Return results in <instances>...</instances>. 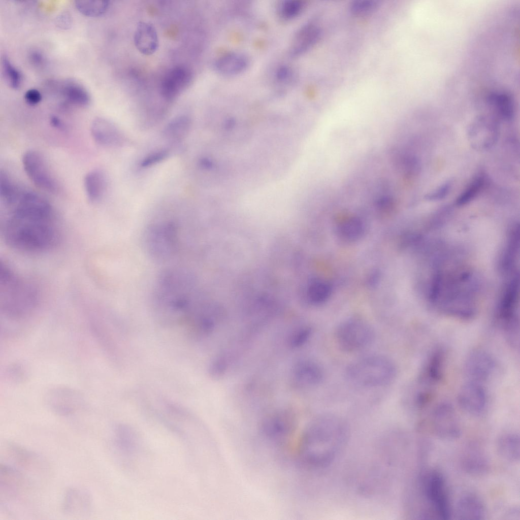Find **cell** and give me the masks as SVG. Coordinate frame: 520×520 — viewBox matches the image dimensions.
Instances as JSON below:
<instances>
[{"mask_svg": "<svg viewBox=\"0 0 520 520\" xmlns=\"http://www.w3.org/2000/svg\"><path fill=\"white\" fill-rule=\"evenodd\" d=\"M349 430L339 416L325 414L313 421L304 432L300 446L303 461L316 468L331 464L343 451Z\"/></svg>", "mask_w": 520, "mask_h": 520, "instance_id": "6da1fadb", "label": "cell"}, {"mask_svg": "<svg viewBox=\"0 0 520 520\" xmlns=\"http://www.w3.org/2000/svg\"><path fill=\"white\" fill-rule=\"evenodd\" d=\"M52 211L14 209L4 226L5 240L9 246L25 252H40L51 248L57 240Z\"/></svg>", "mask_w": 520, "mask_h": 520, "instance_id": "7a4b0ae2", "label": "cell"}, {"mask_svg": "<svg viewBox=\"0 0 520 520\" xmlns=\"http://www.w3.org/2000/svg\"><path fill=\"white\" fill-rule=\"evenodd\" d=\"M396 372L392 360L384 355L372 354L350 364L345 370V376L354 385L371 388L389 384L395 379Z\"/></svg>", "mask_w": 520, "mask_h": 520, "instance_id": "3957f363", "label": "cell"}, {"mask_svg": "<svg viewBox=\"0 0 520 520\" xmlns=\"http://www.w3.org/2000/svg\"><path fill=\"white\" fill-rule=\"evenodd\" d=\"M1 308L12 317H21L34 307L36 292L27 282L20 278L2 262L0 267Z\"/></svg>", "mask_w": 520, "mask_h": 520, "instance_id": "277c9868", "label": "cell"}, {"mask_svg": "<svg viewBox=\"0 0 520 520\" xmlns=\"http://www.w3.org/2000/svg\"><path fill=\"white\" fill-rule=\"evenodd\" d=\"M30 488L24 473L7 464H1V506L4 510L14 512L19 506H26L30 500Z\"/></svg>", "mask_w": 520, "mask_h": 520, "instance_id": "5b68a950", "label": "cell"}, {"mask_svg": "<svg viewBox=\"0 0 520 520\" xmlns=\"http://www.w3.org/2000/svg\"><path fill=\"white\" fill-rule=\"evenodd\" d=\"M375 332L366 321L351 318L340 323L335 331V339L338 347L346 352H356L367 348L375 339Z\"/></svg>", "mask_w": 520, "mask_h": 520, "instance_id": "8992f818", "label": "cell"}, {"mask_svg": "<svg viewBox=\"0 0 520 520\" xmlns=\"http://www.w3.org/2000/svg\"><path fill=\"white\" fill-rule=\"evenodd\" d=\"M424 492L428 501L440 518L448 519L451 508L444 476L440 471L432 470L425 476Z\"/></svg>", "mask_w": 520, "mask_h": 520, "instance_id": "52a82bcc", "label": "cell"}, {"mask_svg": "<svg viewBox=\"0 0 520 520\" xmlns=\"http://www.w3.org/2000/svg\"><path fill=\"white\" fill-rule=\"evenodd\" d=\"M431 426L436 435L443 440H454L461 434V426L457 414L452 406L447 403L440 404L434 409Z\"/></svg>", "mask_w": 520, "mask_h": 520, "instance_id": "ba28073f", "label": "cell"}, {"mask_svg": "<svg viewBox=\"0 0 520 520\" xmlns=\"http://www.w3.org/2000/svg\"><path fill=\"white\" fill-rule=\"evenodd\" d=\"M4 456L8 459L6 464L24 473L42 474L46 470L43 459L37 453L12 442L5 445Z\"/></svg>", "mask_w": 520, "mask_h": 520, "instance_id": "9c48e42d", "label": "cell"}, {"mask_svg": "<svg viewBox=\"0 0 520 520\" xmlns=\"http://www.w3.org/2000/svg\"><path fill=\"white\" fill-rule=\"evenodd\" d=\"M24 171L30 180L37 187L53 192L56 189V183L43 156L39 152L29 150L22 157Z\"/></svg>", "mask_w": 520, "mask_h": 520, "instance_id": "30bf717a", "label": "cell"}, {"mask_svg": "<svg viewBox=\"0 0 520 520\" xmlns=\"http://www.w3.org/2000/svg\"><path fill=\"white\" fill-rule=\"evenodd\" d=\"M498 135L497 122L492 118L485 116L476 118L468 131V137L472 147L479 151L492 147L498 140Z\"/></svg>", "mask_w": 520, "mask_h": 520, "instance_id": "8fae6325", "label": "cell"}, {"mask_svg": "<svg viewBox=\"0 0 520 520\" xmlns=\"http://www.w3.org/2000/svg\"><path fill=\"white\" fill-rule=\"evenodd\" d=\"M495 368L496 363L493 356L480 349L471 351L464 364V371L469 381L481 384L492 376Z\"/></svg>", "mask_w": 520, "mask_h": 520, "instance_id": "7c38bea8", "label": "cell"}, {"mask_svg": "<svg viewBox=\"0 0 520 520\" xmlns=\"http://www.w3.org/2000/svg\"><path fill=\"white\" fill-rule=\"evenodd\" d=\"M458 401L460 407L469 414L478 415L485 409L486 392L480 383L468 381L461 387Z\"/></svg>", "mask_w": 520, "mask_h": 520, "instance_id": "4fadbf2b", "label": "cell"}, {"mask_svg": "<svg viewBox=\"0 0 520 520\" xmlns=\"http://www.w3.org/2000/svg\"><path fill=\"white\" fill-rule=\"evenodd\" d=\"M192 79L191 71L183 66L176 67L165 76L160 85L162 97L171 101L177 97L190 84Z\"/></svg>", "mask_w": 520, "mask_h": 520, "instance_id": "5bb4252c", "label": "cell"}, {"mask_svg": "<svg viewBox=\"0 0 520 520\" xmlns=\"http://www.w3.org/2000/svg\"><path fill=\"white\" fill-rule=\"evenodd\" d=\"M91 134L99 144L109 147H120L125 143V138L120 130L112 122L102 117L93 120Z\"/></svg>", "mask_w": 520, "mask_h": 520, "instance_id": "9a60e30c", "label": "cell"}, {"mask_svg": "<svg viewBox=\"0 0 520 520\" xmlns=\"http://www.w3.org/2000/svg\"><path fill=\"white\" fill-rule=\"evenodd\" d=\"M92 507V498L89 493L80 488L68 489L64 495L63 511L69 515L84 516L88 514Z\"/></svg>", "mask_w": 520, "mask_h": 520, "instance_id": "2e32d148", "label": "cell"}, {"mask_svg": "<svg viewBox=\"0 0 520 520\" xmlns=\"http://www.w3.org/2000/svg\"><path fill=\"white\" fill-rule=\"evenodd\" d=\"M134 42L136 48L142 54L149 56L154 53L159 46L155 27L149 22H139L134 32Z\"/></svg>", "mask_w": 520, "mask_h": 520, "instance_id": "e0dca14e", "label": "cell"}, {"mask_svg": "<svg viewBox=\"0 0 520 520\" xmlns=\"http://www.w3.org/2000/svg\"><path fill=\"white\" fill-rule=\"evenodd\" d=\"M456 515L459 519H482L485 509L482 500L476 494L466 493L458 500L456 507Z\"/></svg>", "mask_w": 520, "mask_h": 520, "instance_id": "ac0fdd59", "label": "cell"}, {"mask_svg": "<svg viewBox=\"0 0 520 520\" xmlns=\"http://www.w3.org/2000/svg\"><path fill=\"white\" fill-rule=\"evenodd\" d=\"M445 359V354L441 350H436L428 359L420 379V383L424 385L427 392H429L427 387L437 384L442 379Z\"/></svg>", "mask_w": 520, "mask_h": 520, "instance_id": "d6986e66", "label": "cell"}, {"mask_svg": "<svg viewBox=\"0 0 520 520\" xmlns=\"http://www.w3.org/2000/svg\"><path fill=\"white\" fill-rule=\"evenodd\" d=\"M461 464L463 469L472 475H481L489 470V463L484 453L475 446L467 448L464 452Z\"/></svg>", "mask_w": 520, "mask_h": 520, "instance_id": "ffe728a7", "label": "cell"}, {"mask_svg": "<svg viewBox=\"0 0 520 520\" xmlns=\"http://www.w3.org/2000/svg\"><path fill=\"white\" fill-rule=\"evenodd\" d=\"M248 64L247 56L241 53L231 52L219 57L214 64L215 69L220 74L232 75L239 73Z\"/></svg>", "mask_w": 520, "mask_h": 520, "instance_id": "44dd1931", "label": "cell"}, {"mask_svg": "<svg viewBox=\"0 0 520 520\" xmlns=\"http://www.w3.org/2000/svg\"><path fill=\"white\" fill-rule=\"evenodd\" d=\"M496 448L500 457L510 462H517L520 457V439L513 432L501 435L497 441Z\"/></svg>", "mask_w": 520, "mask_h": 520, "instance_id": "7402d4cb", "label": "cell"}, {"mask_svg": "<svg viewBox=\"0 0 520 520\" xmlns=\"http://www.w3.org/2000/svg\"><path fill=\"white\" fill-rule=\"evenodd\" d=\"M319 28L313 24H307L301 28L295 36L290 53L292 55L300 54L315 43L320 36Z\"/></svg>", "mask_w": 520, "mask_h": 520, "instance_id": "603a6c76", "label": "cell"}, {"mask_svg": "<svg viewBox=\"0 0 520 520\" xmlns=\"http://www.w3.org/2000/svg\"><path fill=\"white\" fill-rule=\"evenodd\" d=\"M296 376L303 384L315 386L322 382L324 373L322 367L311 361L301 363L297 368Z\"/></svg>", "mask_w": 520, "mask_h": 520, "instance_id": "cb8c5ba5", "label": "cell"}, {"mask_svg": "<svg viewBox=\"0 0 520 520\" xmlns=\"http://www.w3.org/2000/svg\"><path fill=\"white\" fill-rule=\"evenodd\" d=\"M84 185L88 200L96 202L102 198L105 192V177L100 171L92 170L85 175Z\"/></svg>", "mask_w": 520, "mask_h": 520, "instance_id": "d4e9b609", "label": "cell"}, {"mask_svg": "<svg viewBox=\"0 0 520 520\" xmlns=\"http://www.w3.org/2000/svg\"><path fill=\"white\" fill-rule=\"evenodd\" d=\"M191 124V119L188 116H177L172 119L165 127L164 135L170 140L180 141L188 134Z\"/></svg>", "mask_w": 520, "mask_h": 520, "instance_id": "484cf974", "label": "cell"}, {"mask_svg": "<svg viewBox=\"0 0 520 520\" xmlns=\"http://www.w3.org/2000/svg\"><path fill=\"white\" fill-rule=\"evenodd\" d=\"M62 92L66 99L72 104L85 106L90 102V96L87 91L76 82L66 83L62 88Z\"/></svg>", "mask_w": 520, "mask_h": 520, "instance_id": "4316f807", "label": "cell"}, {"mask_svg": "<svg viewBox=\"0 0 520 520\" xmlns=\"http://www.w3.org/2000/svg\"><path fill=\"white\" fill-rule=\"evenodd\" d=\"M108 1H77L75 6L83 15L88 17H98L106 12L109 7Z\"/></svg>", "mask_w": 520, "mask_h": 520, "instance_id": "83f0119b", "label": "cell"}, {"mask_svg": "<svg viewBox=\"0 0 520 520\" xmlns=\"http://www.w3.org/2000/svg\"><path fill=\"white\" fill-rule=\"evenodd\" d=\"M339 231L340 235L348 240H355L363 234L364 226L362 221L355 217H348L344 219L339 225Z\"/></svg>", "mask_w": 520, "mask_h": 520, "instance_id": "f1b7e54d", "label": "cell"}, {"mask_svg": "<svg viewBox=\"0 0 520 520\" xmlns=\"http://www.w3.org/2000/svg\"><path fill=\"white\" fill-rule=\"evenodd\" d=\"M20 193L6 173H1L0 177L1 197L8 205L14 204Z\"/></svg>", "mask_w": 520, "mask_h": 520, "instance_id": "f546056e", "label": "cell"}, {"mask_svg": "<svg viewBox=\"0 0 520 520\" xmlns=\"http://www.w3.org/2000/svg\"><path fill=\"white\" fill-rule=\"evenodd\" d=\"M484 178L482 175L476 177L464 191L458 197L456 204L465 205L473 200L481 191L484 184Z\"/></svg>", "mask_w": 520, "mask_h": 520, "instance_id": "4dcf8cb0", "label": "cell"}, {"mask_svg": "<svg viewBox=\"0 0 520 520\" xmlns=\"http://www.w3.org/2000/svg\"><path fill=\"white\" fill-rule=\"evenodd\" d=\"M331 293V286L327 282L322 281L313 282L309 288L310 298L315 304H321L326 302L330 297Z\"/></svg>", "mask_w": 520, "mask_h": 520, "instance_id": "1f68e13d", "label": "cell"}, {"mask_svg": "<svg viewBox=\"0 0 520 520\" xmlns=\"http://www.w3.org/2000/svg\"><path fill=\"white\" fill-rule=\"evenodd\" d=\"M2 65L4 74L9 84L12 88L18 89L20 87L22 81L21 73L6 56H4L3 58Z\"/></svg>", "mask_w": 520, "mask_h": 520, "instance_id": "d6a6232c", "label": "cell"}, {"mask_svg": "<svg viewBox=\"0 0 520 520\" xmlns=\"http://www.w3.org/2000/svg\"><path fill=\"white\" fill-rule=\"evenodd\" d=\"M378 5V2L375 0H356L351 3L349 9L354 15H363L374 12Z\"/></svg>", "mask_w": 520, "mask_h": 520, "instance_id": "836d02e7", "label": "cell"}, {"mask_svg": "<svg viewBox=\"0 0 520 520\" xmlns=\"http://www.w3.org/2000/svg\"><path fill=\"white\" fill-rule=\"evenodd\" d=\"M303 8L302 2L299 0H285L280 5V15L286 18H290L297 16Z\"/></svg>", "mask_w": 520, "mask_h": 520, "instance_id": "e575fe53", "label": "cell"}, {"mask_svg": "<svg viewBox=\"0 0 520 520\" xmlns=\"http://www.w3.org/2000/svg\"><path fill=\"white\" fill-rule=\"evenodd\" d=\"M167 149H158L149 153L142 160L140 166L142 168H148L157 164L166 159L169 155Z\"/></svg>", "mask_w": 520, "mask_h": 520, "instance_id": "d590c367", "label": "cell"}, {"mask_svg": "<svg viewBox=\"0 0 520 520\" xmlns=\"http://www.w3.org/2000/svg\"><path fill=\"white\" fill-rule=\"evenodd\" d=\"M451 186L450 181H447L425 196L427 200L437 201L444 198L449 192Z\"/></svg>", "mask_w": 520, "mask_h": 520, "instance_id": "8d00e7d4", "label": "cell"}, {"mask_svg": "<svg viewBox=\"0 0 520 520\" xmlns=\"http://www.w3.org/2000/svg\"><path fill=\"white\" fill-rule=\"evenodd\" d=\"M24 98L28 104L32 106L39 104L42 98L40 92L34 88L27 90L24 94Z\"/></svg>", "mask_w": 520, "mask_h": 520, "instance_id": "74e56055", "label": "cell"}, {"mask_svg": "<svg viewBox=\"0 0 520 520\" xmlns=\"http://www.w3.org/2000/svg\"><path fill=\"white\" fill-rule=\"evenodd\" d=\"M55 24L57 26L61 29H68L72 25V19L70 15L67 13H63L56 17Z\"/></svg>", "mask_w": 520, "mask_h": 520, "instance_id": "f35d334b", "label": "cell"}, {"mask_svg": "<svg viewBox=\"0 0 520 520\" xmlns=\"http://www.w3.org/2000/svg\"><path fill=\"white\" fill-rule=\"evenodd\" d=\"M395 202L393 199L384 198L381 199L378 203L379 209L383 212H387L394 209Z\"/></svg>", "mask_w": 520, "mask_h": 520, "instance_id": "ab89813d", "label": "cell"}, {"mask_svg": "<svg viewBox=\"0 0 520 520\" xmlns=\"http://www.w3.org/2000/svg\"><path fill=\"white\" fill-rule=\"evenodd\" d=\"M31 61L36 64H42L44 60V56L39 52L33 51L30 55Z\"/></svg>", "mask_w": 520, "mask_h": 520, "instance_id": "60d3db41", "label": "cell"}, {"mask_svg": "<svg viewBox=\"0 0 520 520\" xmlns=\"http://www.w3.org/2000/svg\"><path fill=\"white\" fill-rule=\"evenodd\" d=\"M51 124L55 128L63 129L64 125L62 121L57 116L53 115L50 119Z\"/></svg>", "mask_w": 520, "mask_h": 520, "instance_id": "b9f144b4", "label": "cell"}, {"mask_svg": "<svg viewBox=\"0 0 520 520\" xmlns=\"http://www.w3.org/2000/svg\"><path fill=\"white\" fill-rule=\"evenodd\" d=\"M289 73V70L287 67H282L277 71L276 76L280 80H284L287 78Z\"/></svg>", "mask_w": 520, "mask_h": 520, "instance_id": "7bdbcfd3", "label": "cell"}]
</instances>
